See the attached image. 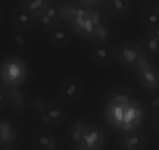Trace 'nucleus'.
Returning a JSON list of instances; mask_svg holds the SVG:
<instances>
[{
    "instance_id": "7",
    "label": "nucleus",
    "mask_w": 159,
    "mask_h": 150,
    "mask_svg": "<svg viewBox=\"0 0 159 150\" xmlns=\"http://www.w3.org/2000/svg\"><path fill=\"white\" fill-rule=\"evenodd\" d=\"M105 132L101 126L96 124H88L77 149L100 150L105 143Z\"/></svg>"
},
{
    "instance_id": "8",
    "label": "nucleus",
    "mask_w": 159,
    "mask_h": 150,
    "mask_svg": "<svg viewBox=\"0 0 159 150\" xmlns=\"http://www.w3.org/2000/svg\"><path fill=\"white\" fill-rule=\"evenodd\" d=\"M89 57L99 66L110 65L116 59V48L107 40H96L90 48Z\"/></svg>"
},
{
    "instance_id": "27",
    "label": "nucleus",
    "mask_w": 159,
    "mask_h": 150,
    "mask_svg": "<svg viewBox=\"0 0 159 150\" xmlns=\"http://www.w3.org/2000/svg\"><path fill=\"white\" fill-rule=\"evenodd\" d=\"M158 150H159V149H158Z\"/></svg>"
},
{
    "instance_id": "19",
    "label": "nucleus",
    "mask_w": 159,
    "mask_h": 150,
    "mask_svg": "<svg viewBox=\"0 0 159 150\" xmlns=\"http://www.w3.org/2000/svg\"><path fill=\"white\" fill-rule=\"evenodd\" d=\"M110 9L116 15H124L128 9L127 0H110Z\"/></svg>"
},
{
    "instance_id": "1",
    "label": "nucleus",
    "mask_w": 159,
    "mask_h": 150,
    "mask_svg": "<svg viewBox=\"0 0 159 150\" xmlns=\"http://www.w3.org/2000/svg\"><path fill=\"white\" fill-rule=\"evenodd\" d=\"M105 115L109 124L124 132L138 129L144 122L146 107L127 87H116L108 92Z\"/></svg>"
},
{
    "instance_id": "20",
    "label": "nucleus",
    "mask_w": 159,
    "mask_h": 150,
    "mask_svg": "<svg viewBox=\"0 0 159 150\" xmlns=\"http://www.w3.org/2000/svg\"><path fill=\"white\" fill-rule=\"evenodd\" d=\"M45 5V0H31L28 2L26 9L34 15H40L41 9H43Z\"/></svg>"
},
{
    "instance_id": "12",
    "label": "nucleus",
    "mask_w": 159,
    "mask_h": 150,
    "mask_svg": "<svg viewBox=\"0 0 159 150\" xmlns=\"http://www.w3.org/2000/svg\"><path fill=\"white\" fill-rule=\"evenodd\" d=\"M8 44L13 50L20 52H26L32 46V38L21 30H15L8 34Z\"/></svg>"
},
{
    "instance_id": "14",
    "label": "nucleus",
    "mask_w": 159,
    "mask_h": 150,
    "mask_svg": "<svg viewBox=\"0 0 159 150\" xmlns=\"http://www.w3.org/2000/svg\"><path fill=\"white\" fill-rule=\"evenodd\" d=\"M140 45L147 59H155L159 57V43L158 40L148 32L141 38Z\"/></svg>"
},
{
    "instance_id": "17",
    "label": "nucleus",
    "mask_w": 159,
    "mask_h": 150,
    "mask_svg": "<svg viewBox=\"0 0 159 150\" xmlns=\"http://www.w3.org/2000/svg\"><path fill=\"white\" fill-rule=\"evenodd\" d=\"M141 20L148 31L159 26V2L148 9L143 14Z\"/></svg>"
},
{
    "instance_id": "25",
    "label": "nucleus",
    "mask_w": 159,
    "mask_h": 150,
    "mask_svg": "<svg viewBox=\"0 0 159 150\" xmlns=\"http://www.w3.org/2000/svg\"><path fill=\"white\" fill-rule=\"evenodd\" d=\"M75 150H82V149H77V148H76V149Z\"/></svg>"
},
{
    "instance_id": "6",
    "label": "nucleus",
    "mask_w": 159,
    "mask_h": 150,
    "mask_svg": "<svg viewBox=\"0 0 159 150\" xmlns=\"http://www.w3.org/2000/svg\"><path fill=\"white\" fill-rule=\"evenodd\" d=\"M84 90V82L80 78L68 76L60 82L57 93L62 101L67 104H75L82 99Z\"/></svg>"
},
{
    "instance_id": "21",
    "label": "nucleus",
    "mask_w": 159,
    "mask_h": 150,
    "mask_svg": "<svg viewBox=\"0 0 159 150\" xmlns=\"http://www.w3.org/2000/svg\"><path fill=\"white\" fill-rule=\"evenodd\" d=\"M150 123L154 132L156 135H159V110L151 113Z\"/></svg>"
},
{
    "instance_id": "26",
    "label": "nucleus",
    "mask_w": 159,
    "mask_h": 150,
    "mask_svg": "<svg viewBox=\"0 0 159 150\" xmlns=\"http://www.w3.org/2000/svg\"><path fill=\"white\" fill-rule=\"evenodd\" d=\"M157 40H158V43H159V38H158V39H157Z\"/></svg>"
},
{
    "instance_id": "23",
    "label": "nucleus",
    "mask_w": 159,
    "mask_h": 150,
    "mask_svg": "<svg viewBox=\"0 0 159 150\" xmlns=\"http://www.w3.org/2000/svg\"><path fill=\"white\" fill-rule=\"evenodd\" d=\"M0 150H19L16 143H0Z\"/></svg>"
},
{
    "instance_id": "9",
    "label": "nucleus",
    "mask_w": 159,
    "mask_h": 150,
    "mask_svg": "<svg viewBox=\"0 0 159 150\" xmlns=\"http://www.w3.org/2000/svg\"><path fill=\"white\" fill-rule=\"evenodd\" d=\"M147 146V135L139 129L122 132L119 137V147L121 150H144Z\"/></svg>"
},
{
    "instance_id": "11",
    "label": "nucleus",
    "mask_w": 159,
    "mask_h": 150,
    "mask_svg": "<svg viewBox=\"0 0 159 150\" xmlns=\"http://www.w3.org/2000/svg\"><path fill=\"white\" fill-rule=\"evenodd\" d=\"M72 39V32L66 26H56L48 32V42L54 48H65L70 45Z\"/></svg>"
},
{
    "instance_id": "16",
    "label": "nucleus",
    "mask_w": 159,
    "mask_h": 150,
    "mask_svg": "<svg viewBox=\"0 0 159 150\" xmlns=\"http://www.w3.org/2000/svg\"><path fill=\"white\" fill-rule=\"evenodd\" d=\"M17 136L18 133L10 121L6 119L0 121V143H15Z\"/></svg>"
},
{
    "instance_id": "4",
    "label": "nucleus",
    "mask_w": 159,
    "mask_h": 150,
    "mask_svg": "<svg viewBox=\"0 0 159 150\" xmlns=\"http://www.w3.org/2000/svg\"><path fill=\"white\" fill-rule=\"evenodd\" d=\"M144 57L140 44L134 41H124L116 48V60L127 69H136L140 61Z\"/></svg>"
},
{
    "instance_id": "10",
    "label": "nucleus",
    "mask_w": 159,
    "mask_h": 150,
    "mask_svg": "<svg viewBox=\"0 0 159 150\" xmlns=\"http://www.w3.org/2000/svg\"><path fill=\"white\" fill-rule=\"evenodd\" d=\"M31 144L35 150H57L58 143L55 135L48 129H37L34 132Z\"/></svg>"
},
{
    "instance_id": "5",
    "label": "nucleus",
    "mask_w": 159,
    "mask_h": 150,
    "mask_svg": "<svg viewBox=\"0 0 159 150\" xmlns=\"http://www.w3.org/2000/svg\"><path fill=\"white\" fill-rule=\"evenodd\" d=\"M136 76L140 85L150 92L159 90V68L146 57L138 63Z\"/></svg>"
},
{
    "instance_id": "24",
    "label": "nucleus",
    "mask_w": 159,
    "mask_h": 150,
    "mask_svg": "<svg viewBox=\"0 0 159 150\" xmlns=\"http://www.w3.org/2000/svg\"><path fill=\"white\" fill-rule=\"evenodd\" d=\"M148 33L150 34H152L154 37H155L156 39L159 38V26H157L155 29H152L151 30L148 31Z\"/></svg>"
},
{
    "instance_id": "13",
    "label": "nucleus",
    "mask_w": 159,
    "mask_h": 150,
    "mask_svg": "<svg viewBox=\"0 0 159 150\" xmlns=\"http://www.w3.org/2000/svg\"><path fill=\"white\" fill-rule=\"evenodd\" d=\"M86 124L85 121L82 119L73 121L65 132V138H66L67 142L77 148L82 139Z\"/></svg>"
},
{
    "instance_id": "2",
    "label": "nucleus",
    "mask_w": 159,
    "mask_h": 150,
    "mask_svg": "<svg viewBox=\"0 0 159 150\" xmlns=\"http://www.w3.org/2000/svg\"><path fill=\"white\" fill-rule=\"evenodd\" d=\"M28 74L27 64L17 55L8 56L0 64V81L9 89H16L23 85Z\"/></svg>"
},
{
    "instance_id": "15",
    "label": "nucleus",
    "mask_w": 159,
    "mask_h": 150,
    "mask_svg": "<svg viewBox=\"0 0 159 150\" xmlns=\"http://www.w3.org/2000/svg\"><path fill=\"white\" fill-rule=\"evenodd\" d=\"M34 14L29 12L28 9H21L15 13L13 17L14 26L16 28L21 30H26L30 29L34 23Z\"/></svg>"
},
{
    "instance_id": "3",
    "label": "nucleus",
    "mask_w": 159,
    "mask_h": 150,
    "mask_svg": "<svg viewBox=\"0 0 159 150\" xmlns=\"http://www.w3.org/2000/svg\"><path fill=\"white\" fill-rule=\"evenodd\" d=\"M37 115L45 125L58 127L68 119V112L65 106L57 101L39 96L36 100Z\"/></svg>"
},
{
    "instance_id": "18",
    "label": "nucleus",
    "mask_w": 159,
    "mask_h": 150,
    "mask_svg": "<svg viewBox=\"0 0 159 150\" xmlns=\"http://www.w3.org/2000/svg\"><path fill=\"white\" fill-rule=\"evenodd\" d=\"M144 106L150 113L159 110V90L152 92L146 99V104Z\"/></svg>"
},
{
    "instance_id": "22",
    "label": "nucleus",
    "mask_w": 159,
    "mask_h": 150,
    "mask_svg": "<svg viewBox=\"0 0 159 150\" xmlns=\"http://www.w3.org/2000/svg\"><path fill=\"white\" fill-rule=\"evenodd\" d=\"M9 102V96L8 90L0 87V110L4 108Z\"/></svg>"
}]
</instances>
